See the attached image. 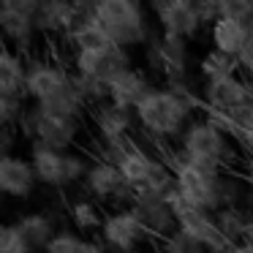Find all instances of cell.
I'll use <instances>...</instances> for the list:
<instances>
[{"instance_id": "6da1fadb", "label": "cell", "mask_w": 253, "mask_h": 253, "mask_svg": "<svg viewBox=\"0 0 253 253\" xmlns=\"http://www.w3.org/2000/svg\"><path fill=\"white\" fill-rule=\"evenodd\" d=\"M193 112V104H188L185 98H180L177 93L166 87H153L150 95L136 106L133 117L139 120V126L150 133V136H158V139H169L177 136V133H185V128L191 126L188 117Z\"/></svg>"}, {"instance_id": "7a4b0ae2", "label": "cell", "mask_w": 253, "mask_h": 253, "mask_svg": "<svg viewBox=\"0 0 253 253\" xmlns=\"http://www.w3.org/2000/svg\"><path fill=\"white\" fill-rule=\"evenodd\" d=\"M169 169L174 171V182H177V193L182 196V202L191 204L193 210L202 212H218L220 204V182H223V169L215 166H204V164H193V161L182 158L180 153L171 158Z\"/></svg>"}, {"instance_id": "3957f363", "label": "cell", "mask_w": 253, "mask_h": 253, "mask_svg": "<svg viewBox=\"0 0 253 253\" xmlns=\"http://www.w3.org/2000/svg\"><path fill=\"white\" fill-rule=\"evenodd\" d=\"M93 17L106 30L112 44L120 49L136 46L150 39L142 3H136V0H101V3H95Z\"/></svg>"}, {"instance_id": "277c9868", "label": "cell", "mask_w": 253, "mask_h": 253, "mask_svg": "<svg viewBox=\"0 0 253 253\" xmlns=\"http://www.w3.org/2000/svg\"><path fill=\"white\" fill-rule=\"evenodd\" d=\"M180 155L193 164L223 169V164L231 158V136H226L207 120H191L180 136Z\"/></svg>"}, {"instance_id": "5b68a950", "label": "cell", "mask_w": 253, "mask_h": 253, "mask_svg": "<svg viewBox=\"0 0 253 253\" xmlns=\"http://www.w3.org/2000/svg\"><path fill=\"white\" fill-rule=\"evenodd\" d=\"M166 202H169V207L174 210V215H177V229H180L182 234H188L191 240H196L207 253H229L231 248H234L223 237V231L218 229L215 215L212 212H202V210H193L191 204H185L182 196L177 193V188Z\"/></svg>"}, {"instance_id": "8992f818", "label": "cell", "mask_w": 253, "mask_h": 253, "mask_svg": "<svg viewBox=\"0 0 253 253\" xmlns=\"http://www.w3.org/2000/svg\"><path fill=\"white\" fill-rule=\"evenodd\" d=\"M22 131L28 133L33 142L44 144V147L60 150L66 153L79 136V120L77 117H66V115H55V112H44V109H28L22 117Z\"/></svg>"}, {"instance_id": "52a82bcc", "label": "cell", "mask_w": 253, "mask_h": 253, "mask_svg": "<svg viewBox=\"0 0 253 253\" xmlns=\"http://www.w3.org/2000/svg\"><path fill=\"white\" fill-rule=\"evenodd\" d=\"M202 109L210 112H220L229 115L234 120H242L245 112L253 106V93H251V82L237 77H226V79H210L202 87Z\"/></svg>"}, {"instance_id": "ba28073f", "label": "cell", "mask_w": 253, "mask_h": 253, "mask_svg": "<svg viewBox=\"0 0 253 253\" xmlns=\"http://www.w3.org/2000/svg\"><path fill=\"white\" fill-rule=\"evenodd\" d=\"M128 68H131L128 49H120V46H98V49L74 52V71L84 79L106 84V87Z\"/></svg>"}, {"instance_id": "9c48e42d", "label": "cell", "mask_w": 253, "mask_h": 253, "mask_svg": "<svg viewBox=\"0 0 253 253\" xmlns=\"http://www.w3.org/2000/svg\"><path fill=\"white\" fill-rule=\"evenodd\" d=\"M36 17H39L36 0H6V3H0V30L17 46L30 44L33 33L39 30Z\"/></svg>"}, {"instance_id": "30bf717a", "label": "cell", "mask_w": 253, "mask_h": 253, "mask_svg": "<svg viewBox=\"0 0 253 253\" xmlns=\"http://www.w3.org/2000/svg\"><path fill=\"white\" fill-rule=\"evenodd\" d=\"M153 11L158 17L164 33L177 36V39H191L202 28V17H199V6L191 0H161L153 3Z\"/></svg>"}, {"instance_id": "8fae6325", "label": "cell", "mask_w": 253, "mask_h": 253, "mask_svg": "<svg viewBox=\"0 0 253 253\" xmlns=\"http://www.w3.org/2000/svg\"><path fill=\"white\" fill-rule=\"evenodd\" d=\"M131 212L136 215V220L142 223L144 231L155 237H171L177 231V215L169 207V202L161 196H147V193H139L131 202Z\"/></svg>"}, {"instance_id": "7c38bea8", "label": "cell", "mask_w": 253, "mask_h": 253, "mask_svg": "<svg viewBox=\"0 0 253 253\" xmlns=\"http://www.w3.org/2000/svg\"><path fill=\"white\" fill-rule=\"evenodd\" d=\"M101 237L109 248H115L117 253H131L133 248L142 242L144 229L136 220V215L128 210H117V212H109L104 218V226H101Z\"/></svg>"}, {"instance_id": "4fadbf2b", "label": "cell", "mask_w": 253, "mask_h": 253, "mask_svg": "<svg viewBox=\"0 0 253 253\" xmlns=\"http://www.w3.org/2000/svg\"><path fill=\"white\" fill-rule=\"evenodd\" d=\"M84 185L93 196L104 199V202H133L136 193L126 185L120 169L112 164H104V161H95L90 164V171L84 177Z\"/></svg>"}, {"instance_id": "5bb4252c", "label": "cell", "mask_w": 253, "mask_h": 253, "mask_svg": "<svg viewBox=\"0 0 253 253\" xmlns=\"http://www.w3.org/2000/svg\"><path fill=\"white\" fill-rule=\"evenodd\" d=\"M36 182H39V177H36L30 161L11 155V153H6L0 158V191L6 196H14V199L30 196Z\"/></svg>"}, {"instance_id": "9a60e30c", "label": "cell", "mask_w": 253, "mask_h": 253, "mask_svg": "<svg viewBox=\"0 0 253 253\" xmlns=\"http://www.w3.org/2000/svg\"><path fill=\"white\" fill-rule=\"evenodd\" d=\"M147 57L155 68L166 74V77H177V74H188L185 63H188V41L177 39V36L164 33L161 39L150 41Z\"/></svg>"}, {"instance_id": "2e32d148", "label": "cell", "mask_w": 253, "mask_h": 253, "mask_svg": "<svg viewBox=\"0 0 253 253\" xmlns=\"http://www.w3.org/2000/svg\"><path fill=\"white\" fill-rule=\"evenodd\" d=\"M150 90H153V84L144 77V71L128 68L109 84V104L120 106L126 112H136V106L150 95Z\"/></svg>"}, {"instance_id": "e0dca14e", "label": "cell", "mask_w": 253, "mask_h": 253, "mask_svg": "<svg viewBox=\"0 0 253 253\" xmlns=\"http://www.w3.org/2000/svg\"><path fill=\"white\" fill-rule=\"evenodd\" d=\"M210 39H212V49L240 60L242 52L248 49V41H251V22L220 17L215 25H210Z\"/></svg>"}, {"instance_id": "ac0fdd59", "label": "cell", "mask_w": 253, "mask_h": 253, "mask_svg": "<svg viewBox=\"0 0 253 253\" xmlns=\"http://www.w3.org/2000/svg\"><path fill=\"white\" fill-rule=\"evenodd\" d=\"M30 164H33V171L41 185H52V188L66 185L68 153H60V150H52V147L33 142L30 144Z\"/></svg>"}, {"instance_id": "d6986e66", "label": "cell", "mask_w": 253, "mask_h": 253, "mask_svg": "<svg viewBox=\"0 0 253 253\" xmlns=\"http://www.w3.org/2000/svg\"><path fill=\"white\" fill-rule=\"evenodd\" d=\"M28 71L30 66H25L22 55L14 49L0 52V98H28Z\"/></svg>"}, {"instance_id": "ffe728a7", "label": "cell", "mask_w": 253, "mask_h": 253, "mask_svg": "<svg viewBox=\"0 0 253 253\" xmlns=\"http://www.w3.org/2000/svg\"><path fill=\"white\" fill-rule=\"evenodd\" d=\"M77 22H79V14H77V6H74V3H66V0H46V3H39L36 25H39L41 33L68 36Z\"/></svg>"}, {"instance_id": "44dd1931", "label": "cell", "mask_w": 253, "mask_h": 253, "mask_svg": "<svg viewBox=\"0 0 253 253\" xmlns=\"http://www.w3.org/2000/svg\"><path fill=\"white\" fill-rule=\"evenodd\" d=\"M93 120H95V128H98L101 142H123L131 133V112L120 109L109 101L95 106Z\"/></svg>"}, {"instance_id": "7402d4cb", "label": "cell", "mask_w": 253, "mask_h": 253, "mask_svg": "<svg viewBox=\"0 0 253 253\" xmlns=\"http://www.w3.org/2000/svg\"><path fill=\"white\" fill-rule=\"evenodd\" d=\"M117 169H120L126 185L131 188L133 193H142L144 188L150 185V180H153L155 169H158V161H155L153 155H147L144 150L133 147L131 153L123 158V164L117 166Z\"/></svg>"}, {"instance_id": "603a6c76", "label": "cell", "mask_w": 253, "mask_h": 253, "mask_svg": "<svg viewBox=\"0 0 253 253\" xmlns=\"http://www.w3.org/2000/svg\"><path fill=\"white\" fill-rule=\"evenodd\" d=\"M74 44V49H98V46H115L106 30L95 22V17H82L66 36Z\"/></svg>"}, {"instance_id": "cb8c5ba5", "label": "cell", "mask_w": 253, "mask_h": 253, "mask_svg": "<svg viewBox=\"0 0 253 253\" xmlns=\"http://www.w3.org/2000/svg\"><path fill=\"white\" fill-rule=\"evenodd\" d=\"M17 226L22 229L25 240H28L33 248H46V245H49V240L57 234L55 226H52V218H49V215H44V212L22 215V218L17 220Z\"/></svg>"}, {"instance_id": "d4e9b609", "label": "cell", "mask_w": 253, "mask_h": 253, "mask_svg": "<svg viewBox=\"0 0 253 253\" xmlns=\"http://www.w3.org/2000/svg\"><path fill=\"white\" fill-rule=\"evenodd\" d=\"M240 60L231 55H223V52L218 49H210L207 55L202 57V63H199V71H202L204 82H210V79H226V77H237V71H240Z\"/></svg>"}, {"instance_id": "484cf974", "label": "cell", "mask_w": 253, "mask_h": 253, "mask_svg": "<svg viewBox=\"0 0 253 253\" xmlns=\"http://www.w3.org/2000/svg\"><path fill=\"white\" fill-rule=\"evenodd\" d=\"M248 218L240 207H220L215 212V220H218V229L223 231V237L231 242V245H240L242 242V234H245V226H248Z\"/></svg>"}, {"instance_id": "4316f807", "label": "cell", "mask_w": 253, "mask_h": 253, "mask_svg": "<svg viewBox=\"0 0 253 253\" xmlns=\"http://www.w3.org/2000/svg\"><path fill=\"white\" fill-rule=\"evenodd\" d=\"M104 218L106 215H101V210L95 207L93 202H87V199H79V202L71 207V220H74V226H77L79 231L101 229V226H104Z\"/></svg>"}, {"instance_id": "83f0119b", "label": "cell", "mask_w": 253, "mask_h": 253, "mask_svg": "<svg viewBox=\"0 0 253 253\" xmlns=\"http://www.w3.org/2000/svg\"><path fill=\"white\" fill-rule=\"evenodd\" d=\"M0 253H33V245L25 240L17 223L0 226Z\"/></svg>"}, {"instance_id": "f1b7e54d", "label": "cell", "mask_w": 253, "mask_h": 253, "mask_svg": "<svg viewBox=\"0 0 253 253\" xmlns=\"http://www.w3.org/2000/svg\"><path fill=\"white\" fill-rule=\"evenodd\" d=\"M82 245H84V240H82L79 234L60 229V231H57V234L49 240V245L44 248V253H82Z\"/></svg>"}, {"instance_id": "f546056e", "label": "cell", "mask_w": 253, "mask_h": 253, "mask_svg": "<svg viewBox=\"0 0 253 253\" xmlns=\"http://www.w3.org/2000/svg\"><path fill=\"white\" fill-rule=\"evenodd\" d=\"M164 253H207L196 240H191L188 234H182L180 229L174 231L171 237L164 240Z\"/></svg>"}, {"instance_id": "4dcf8cb0", "label": "cell", "mask_w": 253, "mask_h": 253, "mask_svg": "<svg viewBox=\"0 0 253 253\" xmlns=\"http://www.w3.org/2000/svg\"><path fill=\"white\" fill-rule=\"evenodd\" d=\"M25 101H17V98H0V123L3 128H11V126H19L25 117Z\"/></svg>"}, {"instance_id": "1f68e13d", "label": "cell", "mask_w": 253, "mask_h": 253, "mask_svg": "<svg viewBox=\"0 0 253 253\" xmlns=\"http://www.w3.org/2000/svg\"><path fill=\"white\" fill-rule=\"evenodd\" d=\"M220 17L253 22V3H248V0H223L220 3Z\"/></svg>"}, {"instance_id": "d6a6232c", "label": "cell", "mask_w": 253, "mask_h": 253, "mask_svg": "<svg viewBox=\"0 0 253 253\" xmlns=\"http://www.w3.org/2000/svg\"><path fill=\"white\" fill-rule=\"evenodd\" d=\"M87 171H90V166L84 164V158H82V155H74V153H68V166H66V185H71V182H77V180H84V177H87Z\"/></svg>"}, {"instance_id": "836d02e7", "label": "cell", "mask_w": 253, "mask_h": 253, "mask_svg": "<svg viewBox=\"0 0 253 253\" xmlns=\"http://www.w3.org/2000/svg\"><path fill=\"white\" fill-rule=\"evenodd\" d=\"M82 253H106V251H104V245H101V242H95V240H84Z\"/></svg>"}, {"instance_id": "e575fe53", "label": "cell", "mask_w": 253, "mask_h": 253, "mask_svg": "<svg viewBox=\"0 0 253 253\" xmlns=\"http://www.w3.org/2000/svg\"><path fill=\"white\" fill-rule=\"evenodd\" d=\"M242 242H245V245H253V215L248 218V226H245V234H242Z\"/></svg>"}, {"instance_id": "d590c367", "label": "cell", "mask_w": 253, "mask_h": 253, "mask_svg": "<svg viewBox=\"0 0 253 253\" xmlns=\"http://www.w3.org/2000/svg\"><path fill=\"white\" fill-rule=\"evenodd\" d=\"M231 251H234V253H253V245H245V242H240V245H234Z\"/></svg>"}, {"instance_id": "8d00e7d4", "label": "cell", "mask_w": 253, "mask_h": 253, "mask_svg": "<svg viewBox=\"0 0 253 253\" xmlns=\"http://www.w3.org/2000/svg\"><path fill=\"white\" fill-rule=\"evenodd\" d=\"M248 185H251V193H253V164L248 166Z\"/></svg>"}, {"instance_id": "74e56055", "label": "cell", "mask_w": 253, "mask_h": 253, "mask_svg": "<svg viewBox=\"0 0 253 253\" xmlns=\"http://www.w3.org/2000/svg\"><path fill=\"white\" fill-rule=\"evenodd\" d=\"M248 82H251V93H253V79H248Z\"/></svg>"}, {"instance_id": "f35d334b", "label": "cell", "mask_w": 253, "mask_h": 253, "mask_svg": "<svg viewBox=\"0 0 253 253\" xmlns=\"http://www.w3.org/2000/svg\"><path fill=\"white\" fill-rule=\"evenodd\" d=\"M229 253H234V251H229Z\"/></svg>"}]
</instances>
